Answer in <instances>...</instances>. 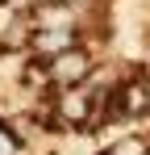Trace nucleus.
Wrapping results in <instances>:
<instances>
[{"instance_id":"f03ea898","label":"nucleus","mask_w":150,"mask_h":155,"mask_svg":"<svg viewBox=\"0 0 150 155\" xmlns=\"http://www.w3.org/2000/svg\"><path fill=\"white\" fill-rule=\"evenodd\" d=\"M75 46V34H67V29H33L29 34V51L33 54H42V59H54V54H63V51H71Z\"/></svg>"},{"instance_id":"423d86ee","label":"nucleus","mask_w":150,"mask_h":155,"mask_svg":"<svg viewBox=\"0 0 150 155\" xmlns=\"http://www.w3.org/2000/svg\"><path fill=\"white\" fill-rule=\"evenodd\" d=\"M54 4H63V8H71V13H79V8H88L92 0H54Z\"/></svg>"},{"instance_id":"39448f33","label":"nucleus","mask_w":150,"mask_h":155,"mask_svg":"<svg viewBox=\"0 0 150 155\" xmlns=\"http://www.w3.org/2000/svg\"><path fill=\"white\" fill-rule=\"evenodd\" d=\"M0 155H21V143L8 126H0Z\"/></svg>"},{"instance_id":"20e7f679","label":"nucleus","mask_w":150,"mask_h":155,"mask_svg":"<svg viewBox=\"0 0 150 155\" xmlns=\"http://www.w3.org/2000/svg\"><path fill=\"white\" fill-rule=\"evenodd\" d=\"M108 155H150V138H138V134H129L121 143H113Z\"/></svg>"},{"instance_id":"f257e3e1","label":"nucleus","mask_w":150,"mask_h":155,"mask_svg":"<svg viewBox=\"0 0 150 155\" xmlns=\"http://www.w3.org/2000/svg\"><path fill=\"white\" fill-rule=\"evenodd\" d=\"M46 67H50V84L54 88H79V84H88V76H92V54L83 51V46H71V51L54 54Z\"/></svg>"},{"instance_id":"7ed1b4c3","label":"nucleus","mask_w":150,"mask_h":155,"mask_svg":"<svg viewBox=\"0 0 150 155\" xmlns=\"http://www.w3.org/2000/svg\"><path fill=\"white\" fill-rule=\"evenodd\" d=\"M38 29H67V34H75V13L63 8V4H42L38 8Z\"/></svg>"}]
</instances>
